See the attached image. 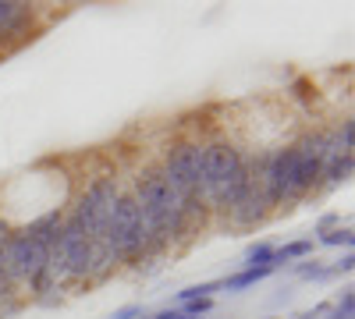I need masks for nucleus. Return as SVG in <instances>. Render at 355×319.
I'll use <instances>...</instances> for the list:
<instances>
[{"label":"nucleus","instance_id":"1","mask_svg":"<svg viewBox=\"0 0 355 319\" xmlns=\"http://www.w3.org/2000/svg\"><path fill=\"white\" fill-rule=\"evenodd\" d=\"M160 174H164V181H167L178 206H185L192 217H202V195H199V185H202V142H192V138L171 142Z\"/></svg>","mask_w":355,"mask_h":319},{"label":"nucleus","instance_id":"2","mask_svg":"<svg viewBox=\"0 0 355 319\" xmlns=\"http://www.w3.org/2000/svg\"><path fill=\"white\" fill-rule=\"evenodd\" d=\"M103 241L114 248V255L125 263H139L150 252V238H146V227H142V217H139V202L132 192H121L110 210V220H107V230H103Z\"/></svg>","mask_w":355,"mask_h":319},{"label":"nucleus","instance_id":"3","mask_svg":"<svg viewBox=\"0 0 355 319\" xmlns=\"http://www.w3.org/2000/svg\"><path fill=\"white\" fill-rule=\"evenodd\" d=\"M117 195H121V185H117V178H110V174H103V178H93L85 185V192L75 199V210L68 213L82 230H85V238H103V230H107V220H110V210H114V202Z\"/></svg>","mask_w":355,"mask_h":319},{"label":"nucleus","instance_id":"4","mask_svg":"<svg viewBox=\"0 0 355 319\" xmlns=\"http://www.w3.org/2000/svg\"><path fill=\"white\" fill-rule=\"evenodd\" d=\"M331 149V131H306L295 142V167H291V185H288V202L306 199L320 185V170Z\"/></svg>","mask_w":355,"mask_h":319},{"label":"nucleus","instance_id":"5","mask_svg":"<svg viewBox=\"0 0 355 319\" xmlns=\"http://www.w3.org/2000/svg\"><path fill=\"white\" fill-rule=\"evenodd\" d=\"M0 255H4V266H8V273L18 287L40 280L50 270V245L33 238V235H25V230L8 235L0 241Z\"/></svg>","mask_w":355,"mask_h":319},{"label":"nucleus","instance_id":"6","mask_svg":"<svg viewBox=\"0 0 355 319\" xmlns=\"http://www.w3.org/2000/svg\"><path fill=\"white\" fill-rule=\"evenodd\" d=\"M249 160L239 146H231V142H206L202 146V185H199V195L206 199L217 185H224L231 174L245 170Z\"/></svg>","mask_w":355,"mask_h":319},{"label":"nucleus","instance_id":"7","mask_svg":"<svg viewBox=\"0 0 355 319\" xmlns=\"http://www.w3.org/2000/svg\"><path fill=\"white\" fill-rule=\"evenodd\" d=\"M291 167H295V142H288L284 149H274L270 156L263 160V170H259V192L266 195L270 210H281L288 206V185H291Z\"/></svg>","mask_w":355,"mask_h":319},{"label":"nucleus","instance_id":"8","mask_svg":"<svg viewBox=\"0 0 355 319\" xmlns=\"http://www.w3.org/2000/svg\"><path fill=\"white\" fill-rule=\"evenodd\" d=\"M50 273H53L57 287L61 284H89L93 280V238H82Z\"/></svg>","mask_w":355,"mask_h":319},{"label":"nucleus","instance_id":"9","mask_svg":"<svg viewBox=\"0 0 355 319\" xmlns=\"http://www.w3.org/2000/svg\"><path fill=\"white\" fill-rule=\"evenodd\" d=\"M270 213H274V210H270V202H266V195H263V192H259V185L252 181V188L239 199V206L227 210L224 217H227V224H231V227H242V230H249V227L263 224Z\"/></svg>","mask_w":355,"mask_h":319},{"label":"nucleus","instance_id":"10","mask_svg":"<svg viewBox=\"0 0 355 319\" xmlns=\"http://www.w3.org/2000/svg\"><path fill=\"white\" fill-rule=\"evenodd\" d=\"M33 25V8L15 4V0H0V39H21Z\"/></svg>","mask_w":355,"mask_h":319},{"label":"nucleus","instance_id":"11","mask_svg":"<svg viewBox=\"0 0 355 319\" xmlns=\"http://www.w3.org/2000/svg\"><path fill=\"white\" fill-rule=\"evenodd\" d=\"M277 270H281V266H274V263H266V266H245V270H239V273L224 277V280H220V291H231V295L249 291L252 284H259V280H266V277H274Z\"/></svg>","mask_w":355,"mask_h":319},{"label":"nucleus","instance_id":"12","mask_svg":"<svg viewBox=\"0 0 355 319\" xmlns=\"http://www.w3.org/2000/svg\"><path fill=\"white\" fill-rule=\"evenodd\" d=\"M352 167H355V153H331L323 160V170H320V181L323 185H341L352 178Z\"/></svg>","mask_w":355,"mask_h":319},{"label":"nucleus","instance_id":"13","mask_svg":"<svg viewBox=\"0 0 355 319\" xmlns=\"http://www.w3.org/2000/svg\"><path fill=\"white\" fill-rule=\"evenodd\" d=\"M313 252H316V241H313V238H299V241H288V245L274 248V263H277V266L302 263V259H313Z\"/></svg>","mask_w":355,"mask_h":319},{"label":"nucleus","instance_id":"14","mask_svg":"<svg viewBox=\"0 0 355 319\" xmlns=\"http://www.w3.org/2000/svg\"><path fill=\"white\" fill-rule=\"evenodd\" d=\"M61 224H64V213L61 210H50V213H43L40 220H33L25 227V235H33V238H40V241H53L57 238V230H61Z\"/></svg>","mask_w":355,"mask_h":319},{"label":"nucleus","instance_id":"15","mask_svg":"<svg viewBox=\"0 0 355 319\" xmlns=\"http://www.w3.org/2000/svg\"><path fill=\"white\" fill-rule=\"evenodd\" d=\"M220 291V280H202V284H189L178 291V305H185V302H196V298H214Z\"/></svg>","mask_w":355,"mask_h":319},{"label":"nucleus","instance_id":"16","mask_svg":"<svg viewBox=\"0 0 355 319\" xmlns=\"http://www.w3.org/2000/svg\"><path fill=\"white\" fill-rule=\"evenodd\" d=\"M266 263H274V245L270 241H252L245 248V266H266Z\"/></svg>","mask_w":355,"mask_h":319},{"label":"nucleus","instance_id":"17","mask_svg":"<svg viewBox=\"0 0 355 319\" xmlns=\"http://www.w3.org/2000/svg\"><path fill=\"white\" fill-rule=\"evenodd\" d=\"M320 241H323V245H331V248H345V252H352V245H355V230H352V227H334V230H327V235H320Z\"/></svg>","mask_w":355,"mask_h":319},{"label":"nucleus","instance_id":"18","mask_svg":"<svg viewBox=\"0 0 355 319\" xmlns=\"http://www.w3.org/2000/svg\"><path fill=\"white\" fill-rule=\"evenodd\" d=\"M352 312H355V287L348 284V287H341L338 302L331 305V319H352Z\"/></svg>","mask_w":355,"mask_h":319},{"label":"nucleus","instance_id":"19","mask_svg":"<svg viewBox=\"0 0 355 319\" xmlns=\"http://www.w3.org/2000/svg\"><path fill=\"white\" fill-rule=\"evenodd\" d=\"M295 273L302 280H331V266L316 263V259H302V263H295Z\"/></svg>","mask_w":355,"mask_h":319},{"label":"nucleus","instance_id":"20","mask_svg":"<svg viewBox=\"0 0 355 319\" xmlns=\"http://www.w3.org/2000/svg\"><path fill=\"white\" fill-rule=\"evenodd\" d=\"M189 319H199V316H210L214 312V298H196V302H185V305H178Z\"/></svg>","mask_w":355,"mask_h":319},{"label":"nucleus","instance_id":"21","mask_svg":"<svg viewBox=\"0 0 355 319\" xmlns=\"http://www.w3.org/2000/svg\"><path fill=\"white\" fill-rule=\"evenodd\" d=\"M352 270H355V255H352V252H345V255H341V259H338V263H334V266H331V277H341V273H345V277H348V273H352Z\"/></svg>","mask_w":355,"mask_h":319},{"label":"nucleus","instance_id":"22","mask_svg":"<svg viewBox=\"0 0 355 319\" xmlns=\"http://www.w3.org/2000/svg\"><path fill=\"white\" fill-rule=\"evenodd\" d=\"M110 319H146V309L142 305H121Z\"/></svg>","mask_w":355,"mask_h":319},{"label":"nucleus","instance_id":"23","mask_svg":"<svg viewBox=\"0 0 355 319\" xmlns=\"http://www.w3.org/2000/svg\"><path fill=\"white\" fill-rule=\"evenodd\" d=\"M334 227H341V217H338V213H327V217H320L316 235H327V230H334Z\"/></svg>","mask_w":355,"mask_h":319},{"label":"nucleus","instance_id":"24","mask_svg":"<svg viewBox=\"0 0 355 319\" xmlns=\"http://www.w3.org/2000/svg\"><path fill=\"white\" fill-rule=\"evenodd\" d=\"M150 319H189L182 309H160V312H153Z\"/></svg>","mask_w":355,"mask_h":319},{"label":"nucleus","instance_id":"25","mask_svg":"<svg viewBox=\"0 0 355 319\" xmlns=\"http://www.w3.org/2000/svg\"><path fill=\"white\" fill-rule=\"evenodd\" d=\"M295 96H299V100H313L316 93H309V82H295Z\"/></svg>","mask_w":355,"mask_h":319}]
</instances>
